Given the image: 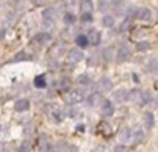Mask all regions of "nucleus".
Wrapping results in <instances>:
<instances>
[{
    "label": "nucleus",
    "instance_id": "nucleus-6",
    "mask_svg": "<svg viewBox=\"0 0 158 152\" xmlns=\"http://www.w3.org/2000/svg\"><path fill=\"white\" fill-rule=\"evenodd\" d=\"M97 89H98V91H101V93L111 91V90H112V82L108 78L100 79V80H98V83H97Z\"/></svg>",
    "mask_w": 158,
    "mask_h": 152
},
{
    "label": "nucleus",
    "instance_id": "nucleus-4",
    "mask_svg": "<svg viewBox=\"0 0 158 152\" xmlns=\"http://www.w3.org/2000/svg\"><path fill=\"white\" fill-rule=\"evenodd\" d=\"M83 101V93L81 90H71L67 94V102L68 104H78Z\"/></svg>",
    "mask_w": 158,
    "mask_h": 152
},
{
    "label": "nucleus",
    "instance_id": "nucleus-13",
    "mask_svg": "<svg viewBox=\"0 0 158 152\" xmlns=\"http://www.w3.org/2000/svg\"><path fill=\"white\" fill-rule=\"evenodd\" d=\"M100 101H101L100 93H93V94H90L89 97H87V105L89 106H96V105H98Z\"/></svg>",
    "mask_w": 158,
    "mask_h": 152
},
{
    "label": "nucleus",
    "instance_id": "nucleus-1",
    "mask_svg": "<svg viewBox=\"0 0 158 152\" xmlns=\"http://www.w3.org/2000/svg\"><path fill=\"white\" fill-rule=\"evenodd\" d=\"M47 115H49V118L52 120H54V122H57V123H60V122H63L64 120V112H63V109H60L58 106H56V105H49L47 106Z\"/></svg>",
    "mask_w": 158,
    "mask_h": 152
},
{
    "label": "nucleus",
    "instance_id": "nucleus-33",
    "mask_svg": "<svg viewBox=\"0 0 158 152\" xmlns=\"http://www.w3.org/2000/svg\"><path fill=\"white\" fill-rule=\"evenodd\" d=\"M43 25L47 29H53L54 28V21H46V19H43Z\"/></svg>",
    "mask_w": 158,
    "mask_h": 152
},
{
    "label": "nucleus",
    "instance_id": "nucleus-20",
    "mask_svg": "<svg viewBox=\"0 0 158 152\" xmlns=\"http://www.w3.org/2000/svg\"><path fill=\"white\" fill-rule=\"evenodd\" d=\"M75 42H77V44H78L79 47H82V49L87 47V44H89V40H87V36H85V35H79Z\"/></svg>",
    "mask_w": 158,
    "mask_h": 152
},
{
    "label": "nucleus",
    "instance_id": "nucleus-16",
    "mask_svg": "<svg viewBox=\"0 0 158 152\" xmlns=\"http://www.w3.org/2000/svg\"><path fill=\"white\" fill-rule=\"evenodd\" d=\"M33 84H35V87H38V89H44V87H46V78H44L43 75L36 76L35 80H33Z\"/></svg>",
    "mask_w": 158,
    "mask_h": 152
},
{
    "label": "nucleus",
    "instance_id": "nucleus-14",
    "mask_svg": "<svg viewBox=\"0 0 158 152\" xmlns=\"http://www.w3.org/2000/svg\"><path fill=\"white\" fill-rule=\"evenodd\" d=\"M131 138H132V131H131V129L125 127V129H122V130L119 131V141H121V142H126V141H129Z\"/></svg>",
    "mask_w": 158,
    "mask_h": 152
},
{
    "label": "nucleus",
    "instance_id": "nucleus-32",
    "mask_svg": "<svg viewBox=\"0 0 158 152\" xmlns=\"http://www.w3.org/2000/svg\"><path fill=\"white\" fill-rule=\"evenodd\" d=\"M150 49V43L143 42V43H137V50H148Z\"/></svg>",
    "mask_w": 158,
    "mask_h": 152
},
{
    "label": "nucleus",
    "instance_id": "nucleus-9",
    "mask_svg": "<svg viewBox=\"0 0 158 152\" xmlns=\"http://www.w3.org/2000/svg\"><path fill=\"white\" fill-rule=\"evenodd\" d=\"M101 114L104 116H111L114 114V104L108 100H104L103 104H101Z\"/></svg>",
    "mask_w": 158,
    "mask_h": 152
},
{
    "label": "nucleus",
    "instance_id": "nucleus-28",
    "mask_svg": "<svg viewBox=\"0 0 158 152\" xmlns=\"http://www.w3.org/2000/svg\"><path fill=\"white\" fill-rule=\"evenodd\" d=\"M81 21L82 22H92L93 21V14L92 13H82Z\"/></svg>",
    "mask_w": 158,
    "mask_h": 152
},
{
    "label": "nucleus",
    "instance_id": "nucleus-3",
    "mask_svg": "<svg viewBox=\"0 0 158 152\" xmlns=\"http://www.w3.org/2000/svg\"><path fill=\"white\" fill-rule=\"evenodd\" d=\"M128 100L135 104H144V93L137 89L128 91Z\"/></svg>",
    "mask_w": 158,
    "mask_h": 152
},
{
    "label": "nucleus",
    "instance_id": "nucleus-7",
    "mask_svg": "<svg viewBox=\"0 0 158 152\" xmlns=\"http://www.w3.org/2000/svg\"><path fill=\"white\" fill-rule=\"evenodd\" d=\"M136 15H137V18L142 19V21H150V19L153 18V13H151V10L147 7L139 8V10L136 11Z\"/></svg>",
    "mask_w": 158,
    "mask_h": 152
},
{
    "label": "nucleus",
    "instance_id": "nucleus-24",
    "mask_svg": "<svg viewBox=\"0 0 158 152\" xmlns=\"http://www.w3.org/2000/svg\"><path fill=\"white\" fill-rule=\"evenodd\" d=\"M31 148H32L31 142H29V141H24V142H21V144H19L18 152H29V151H31Z\"/></svg>",
    "mask_w": 158,
    "mask_h": 152
},
{
    "label": "nucleus",
    "instance_id": "nucleus-10",
    "mask_svg": "<svg viewBox=\"0 0 158 152\" xmlns=\"http://www.w3.org/2000/svg\"><path fill=\"white\" fill-rule=\"evenodd\" d=\"M87 40H89V43H92L93 46H97V44L100 43V40H101L100 32H98V30H96V29L89 30V35H87Z\"/></svg>",
    "mask_w": 158,
    "mask_h": 152
},
{
    "label": "nucleus",
    "instance_id": "nucleus-11",
    "mask_svg": "<svg viewBox=\"0 0 158 152\" xmlns=\"http://www.w3.org/2000/svg\"><path fill=\"white\" fill-rule=\"evenodd\" d=\"M128 100V91H126L125 89H119L117 90V91L114 93V101L118 104L123 102V101Z\"/></svg>",
    "mask_w": 158,
    "mask_h": 152
},
{
    "label": "nucleus",
    "instance_id": "nucleus-5",
    "mask_svg": "<svg viewBox=\"0 0 158 152\" xmlns=\"http://www.w3.org/2000/svg\"><path fill=\"white\" fill-rule=\"evenodd\" d=\"M82 58H83V53L79 49H72V50H69L67 60H68L69 64H78L82 61Z\"/></svg>",
    "mask_w": 158,
    "mask_h": 152
},
{
    "label": "nucleus",
    "instance_id": "nucleus-25",
    "mask_svg": "<svg viewBox=\"0 0 158 152\" xmlns=\"http://www.w3.org/2000/svg\"><path fill=\"white\" fill-rule=\"evenodd\" d=\"M104 57H106L108 61L114 60V57H115V50H112V49H106V50H104Z\"/></svg>",
    "mask_w": 158,
    "mask_h": 152
},
{
    "label": "nucleus",
    "instance_id": "nucleus-31",
    "mask_svg": "<svg viewBox=\"0 0 158 152\" xmlns=\"http://www.w3.org/2000/svg\"><path fill=\"white\" fill-rule=\"evenodd\" d=\"M131 19H125V21L122 22V24H121V26H119V30L121 32H125V30H128L129 28H131Z\"/></svg>",
    "mask_w": 158,
    "mask_h": 152
},
{
    "label": "nucleus",
    "instance_id": "nucleus-36",
    "mask_svg": "<svg viewBox=\"0 0 158 152\" xmlns=\"http://www.w3.org/2000/svg\"><path fill=\"white\" fill-rule=\"evenodd\" d=\"M100 8H101V10H106V8H107V2H106V0H101Z\"/></svg>",
    "mask_w": 158,
    "mask_h": 152
},
{
    "label": "nucleus",
    "instance_id": "nucleus-18",
    "mask_svg": "<svg viewBox=\"0 0 158 152\" xmlns=\"http://www.w3.org/2000/svg\"><path fill=\"white\" fill-rule=\"evenodd\" d=\"M101 24H103V26H106V28H111L112 25L115 24V19L112 15H104L103 19H101Z\"/></svg>",
    "mask_w": 158,
    "mask_h": 152
},
{
    "label": "nucleus",
    "instance_id": "nucleus-22",
    "mask_svg": "<svg viewBox=\"0 0 158 152\" xmlns=\"http://www.w3.org/2000/svg\"><path fill=\"white\" fill-rule=\"evenodd\" d=\"M75 21H77V17H75V14L65 13V15H64V22H65L67 25H74Z\"/></svg>",
    "mask_w": 158,
    "mask_h": 152
},
{
    "label": "nucleus",
    "instance_id": "nucleus-27",
    "mask_svg": "<svg viewBox=\"0 0 158 152\" xmlns=\"http://www.w3.org/2000/svg\"><path fill=\"white\" fill-rule=\"evenodd\" d=\"M24 60H29V58H28V55L25 54V53H18V54H15V57L11 60V62H17V61H24Z\"/></svg>",
    "mask_w": 158,
    "mask_h": 152
},
{
    "label": "nucleus",
    "instance_id": "nucleus-35",
    "mask_svg": "<svg viewBox=\"0 0 158 152\" xmlns=\"http://www.w3.org/2000/svg\"><path fill=\"white\" fill-rule=\"evenodd\" d=\"M114 152H128V150H126L125 145H117V147H115V150H114Z\"/></svg>",
    "mask_w": 158,
    "mask_h": 152
},
{
    "label": "nucleus",
    "instance_id": "nucleus-12",
    "mask_svg": "<svg viewBox=\"0 0 158 152\" xmlns=\"http://www.w3.org/2000/svg\"><path fill=\"white\" fill-rule=\"evenodd\" d=\"M14 108H15V111L17 112H25V111H28L29 109V101L28 100H18V101H15V105H14Z\"/></svg>",
    "mask_w": 158,
    "mask_h": 152
},
{
    "label": "nucleus",
    "instance_id": "nucleus-19",
    "mask_svg": "<svg viewBox=\"0 0 158 152\" xmlns=\"http://www.w3.org/2000/svg\"><path fill=\"white\" fill-rule=\"evenodd\" d=\"M144 125H146V127H148V129H151L154 126V116H153V114L151 112H147V114L144 115Z\"/></svg>",
    "mask_w": 158,
    "mask_h": 152
},
{
    "label": "nucleus",
    "instance_id": "nucleus-26",
    "mask_svg": "<svg viewBox=\"0 0 158 152\" xmlns=\"http://www.w3.org/2000/svg\"><path fill=\"white\" fill-rule=\"evenodd\" d=\"M148 71L154 72V74H158V60H153L148 64Z\"/></svg>",
    "mask_w": 158,
    "mask_h": 152
},
{
    "label": "nucleus",
    "instance_id": "nucleus-15",
    "mask_svg": "<svg viewBox=\"0 0 158 152\" xmlns=\"http://www.w3.org/2000/svg\"><path fill=\"white\" fill-rule=\"evenodd\" d=\"M93 2L92 0H82L81 2V13H92Z\"/></svg>",
    "mask_w": 158,
    "mask_h": 152
},
{
    "label": "nucleus",
    "instance_id": "nucleus-30",
    "mask_svg": "<svg viewBox=\"0 0 158 152\" xmlns=\"http://www.w3.org/2000/svg\"><path fill=\"white\" fill-rule=\"evenodd\" d=\"M77 82H78L79 84H89V83H90V78H89L87 75H81V76L78 78Z\"/></svg>",
    "mask_w": 158,
    "mask_h": 152
},
{
    "label": "nucleus",
    "instance_id": "nucleus-23",
    "mask_svg": "<svg viewBox=\"0 0 158 152\" xmlns=\"http://www.w3.org/2000/svg\"><path fill=\"white\" fill-rule=\"evenodd\" d=\"M39 152H53V145H52V142H49V141H43V142L40 144Z\"/></svg>",
    "mask_w": 158,
    "mask_h": 152
},
{
    "label": "nucleus",
    "instance_id": "nucleus-29",
    "mask_svg": "<svg viewBox=\"0 0 158 152\" xmlns=\"http://www.w3.org/2000/svg\"><path fill=\"white\" fill-rule=\"evenodd\" d=\"M57 87L60 90H65V89H68L69 87V82L67 80V79H60V82L57 83Z\"/></svg>",
    "mask_w": 158,
    "mask_h": 152
},
{
    "label": "nucleus",
    "instance_id": "nucleus-37",
    "mask_svg": "<svg viewBox=\"0 0 158 152\" xmlns=\"http://www.w3.org/2000/svg\"><path fill=\"white\" fill-rule=\"evenodd\" d=\"M0 152H3V144L0 142Z\"/></svg>",
    "mask_w": 158,
    "mask_h": 152
},
{
    "label": "nucleus",
    "instance_id": "nucleus-2",
    "mask_svg": "<svg viewBox=\"0 0 158 152\" xmlns=\"http://www.w3.org/2000/svg\"><path fill=\"white\" fill-rule=\"evenodd\" d=\"M50 40H52V35H50V33H47V32L38 33V35L31 40V46H32V44H35V46H38V47L44 46V44H47Z\"/></svg>",
    "mask_w": 158,
    "mask_h": 152
},
{
    "label": "nucleus",
    "instance_id": "nucleus-21",
    "mask_svg": "<svg viewBox=\"0 0 158 152\" xmlns=\"http://www.w3.org/2000/svg\"><path fill=\"white\" fill-rule=\"evenodd\" d=\"M132 137H133L135 144H139V142L143 141V138H144V134H143V131L140 130V129H137V130L135 131L133 134H132Z\"/></svg>",
    "mask_w": 158,
    "mask_h": 152
},
{
    "label": "nucleus",
    "instance_id": "nucleus-8",
    "mask_svg": "<svg viewBox=\"0 0 158 152\" xmlns=\"http://www.w3.org/2000/svg\"><path fill=\"white\" fill-rule=\"evenodd\" d=\"M129 57H131V49H129L128 46H121L117 53V60L119 61V62H122V61L128 60Z\"/></svg>",
    "mask_w": 158,
    "mask_h": 152
},
{
    "label": "nucleus",
    "instance_id": "nucleus-17",
    "mask_svg": "<svg viewBox=\"0 0 158 152\" xmlns=\"http://www.w3.org/2000/svg\"><path fill=\"white\" fill-rule=\"evenodd\" d=\"M43 19L46 21H54L56 19V11L53 8H46L43 11Z\"/></svg>",
    "mask_w": 158,
    "mask_h": 152
},
{
    "label": "nucleus",
    "instance_id": "nucleus-34",
    "mask_svg": "<svg viewBox=\"0 0 158 152\" xmlns=\"http://www.w3.org/2000/svg\"><path fill=\"white\" fill-rule=\"evenodd\" d=\"M24 131H25V134H27V136H29L31 131H33V126H32V123H28V125L25 126Z\"/></svg>",
    "mask_w": 158,
    "mask_h": 152
},
{
    "label": "nucleus",
    "instance_id": "nucleus-38",
    "mask_svg": "<svg viewBox=\"0 0 158 152\" xmlns=\"http://www.w3.org/2000/svg\"><path fill=\"white\" fill-rule=\"evenodd\" d=\"M157 13H158V11H157Z\"/></svg>",
    "mask_w": 158,
    "mask_h": 152
}]
</instances>
